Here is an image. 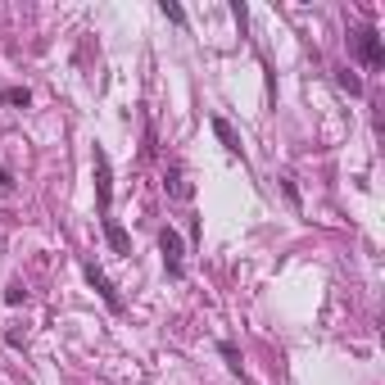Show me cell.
Segmentation results:
<instances>
[{"instance_id":"obj_2","label":"cell","mask_w":385,"mask_h":385,"mask_svg":"<svg viewBox=\"0 0 385 385\" xmlns=\"http://www.w3.org/2000/svg\"><path fill=\"white\" fill-rule=\"evenodd\" d=\"M159 249H163V263H168V272L181 276V236H177L172 227L159 231Z\"/></svg>"},{"instance_id":"obj_4","label":"cell","mask_w":385,"mask_h":385,"mask_svg":"<svg viewBox=\"0 0 385 385\" xmlns=\"http://www.w3.org/2000/svg\"><path fill=\"white\" fill-rule=\"evenodd\" d=\"M95 190H100V209L109 214V159H104V150H95Z\"/></svg>"},{"instance_id":"obj_8","label":"cell","mask_w":385,"mask_h":385,"mask_svg":"<svg viewBox=\"0 0 385 385\" xmlns=\"http://www.w3.org/2000/svg\"><path fill=\"white\" fill-rule=\"evenodd\" d=\"M168 190H172L177 200H190V181L181 177V172H168Z\"/></svg>"},{"instance_id":"obj_9","label":"cell","mask_w":385,"mask_h":385,"mask_svg":"<svg viewBox=\"0 0 385 385\" xmlns=\"http://www.w3.org/2000/svg\"><path fill=\"white\" fill-rule=\"evenodd\" d=\"M27 100H32L27 86H9V91H5V104H27Z\"/></svg>"},{"instance_id":"obj_6","label":"cell","mask_w":385,"mask_h":385,"mask_svg":"<svg viewBox=\"0 0 385 385\" xmlns=\"http://www.w3.org/2000/svg\"><path fill=\"white\" fill-rule=\"evenodd\" d=\"M214 136L223 141V146H227L231 154H240V136L231 132V122H227V118H214Z\"/></svg>"},{"instance_id":"obj_1","label":"cell","mask_w":385,"mask_h":385,"mask_svg":"<svg viewBox=\"0 0 385 385\" xmlns=\"http://www.w3.org/2000/svg\"><path fill=\"white\" fill-rule=\"evenodd\" d=\"M354 50H358V59L368 64V69H381L385 64V46H381L377 27H358V32H354Z\"/></svg>"},{"instance_id":"obj_10","label":"cell","mask_w":385,"mask_h":385,"mask_svg":"<svg viewBox=\"0 0 385 385\" xmlns=\"http://www.w3.org/2000/svg\"><path fill=\"white\" fill-rule=\"evenodd\" d=\"M163 18H172V23H186V9H181V5H168V0H163Z\"/></svg>"},{"instance_id":"obj_3","label":"cell","mask_w":385,"mask_h":385,"mask_svg":"<svg viewBox=\"0 0 385 385\" xmlns=\"http://www.w3.org/2000/svg\"><path fill=\"white\" fill-rule=\"evenodd\" d=\"M86 281H91V286H95V290H100V300H104V304H109V308H113V313H122V295H118V290H113V286H109V276H104V272H100V267H95V263H91V267H86Z\"/></svg>"},{"instance_id":"obj_12","label":"cell","mask_w":385,"mask_h":385,"mask_svg":"<svg viewBox=\"0 0 385 385\" xmlns=\"http://www.w3.org/2000/svg\"><path fill=\"white\" fill-rule=\"evenodd\" d=\"M14 186V177H9V168H0V190H9Z\"/></svg>"},{"instance_id":"obj_11","label":"cell","mask_w":385,"mask_h":385,"mask_svg":"<svg viewBox=\"0 0 385 385\" xmlns=\"http://www.w3.org/2000/svg\"><path fill=\"white\" fill-rule=\"evenodd\" d=\"M23 300H27L23 286H9V290H5V304H23Z\"/></svg>"},{"instance_id":"obj_7","label":"cell","mask_w":385,"mask_h":385,"mask_svg":"<svg viewBox=\"0 0 385 385\" xmlns=\"http://www.w3.org/2000/svg\"><path fill=\"white\" fill-rule=\"evenodd\" d=\"M335 82H340L349 95H363V77H358V73H349V69H335Z\"/></svg>"},{"instance_id":"obj_5","label":"cell","mask_w":385,"mask_h":385,"mask_svg":"<svg viewBox=\"0 0 385 385\" xmlns=\"http://www.w3.org/2000/svg\"><path fill=\"white\" fill-rule=\"evenodd\" d=\"M104 240L113 245V254H132V240H127V231H122L113 218H104Z\"/></svg>"}]
</instances>
